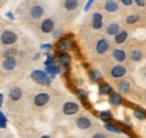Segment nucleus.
I'll return each mask as SVG.
<instances>
[{"label":"nucleus","mask_w":146,"mask_h":138,"mask_svg":"<svg viewBox=\"0 0 146 138\" xmlns=\"http://www.w3.org/2000/svg\"><path fill=\"white\" fill-rule=\"evenodd\" d=\"M16 40H17V35L15 34L14 32L6 31V32H3L2 35H1V42H2V44H5V45L14 44Z\"/></svg>","instance_id":"f03ea898"},{"label":"nucleus","mask_w":146,"mask_h":138,"mask_svg":"<svg viewBox=\"0 0 146 138\" xmlns=\"http://www.w3.org/2000/svg\"><path fill=\"white\" fill-rule=\"evenodd\" d=\"M118 90L120 92H127L129 90V82L128 81H123L118 84Z\"/></svg>","instance_id":"b1692460"},{"label":"nucleus","mask_w":146,"mask_h":138,"mask_svg":"<svg viewBox=\"0 0 146 138\" xmlns=\"http://www.w3.org/2000/svg\"><path fill=\"white\" fill-rule=\"evenodd\" d=\"M76 94H78L82 100H86L87 97H88V96H87V92H86L84 90H82V89H78V90H76Z\"/></svg>","instance_id":"2f4dec72"},{"label":"nucleus","mask_w":146,"mask_h":138,"mask_svg":"<svg viewBox=\"0 0 146 138\" xmlns=\"http://www.w3.org/2000/svg\"><path fill=\"white\" fill-rule=\"evenodd\" d=\"M2 66H3V69L8 70V71L15 69V66H16V58L15 57H6V60L2 63Z\"/></svg>","instance_id":"9d476101"},{"label":"nucleus","mask_w":146,"mask_h":138,"mask_svg":"<svg viewBox=\"0 0 146 138\" xmlns=\"http://www.w3.org/2000/svg\"><path fill=\"white\" fill-rule=\"evenodd\" d=\"M42 48H44V50H51V48H52V45H50V44H44V45H42Z\"/></svg>","instance_id":"4c0bfd02"},{"label":"nucleus","mask_w":146,"mask_h":138,"mask_svg":"<svg viewBox=\"0 0 146 138\" xmlns=\"http://www.w3.org/2000/svg\"><path fill=\"white\" fill-rule=\"evenodd\" d=\"M138 19H139V17L137 15H131V16H128L126 21H127V24H134V23L138 21Z\"/></svg>","instance_id":"7c9ffc66"},{"label":"nucleus","mask_w":146,"mask_h":138,"mask_svg":"<svg viewBox=\"0 0 146 138\" xmlns=\"http://www.w3.org/2000/svg\"><path fill=\"white\" fill-rule=\"evenodd\" d=\"M46 56H47V60L44 62L45 65H46V66H48V65H54V58H53L50 54H46Z\"/></svg>","instance_id":"473e14b6"},{"label":"nucleus","mask_w":146,"mask_h":138,"mask_svg":"<svg viewBox=\"0 0 146 138\" xmlns=\"http://www.w3.org/2000/svg\"><path fill=\"white\" fill-rule=\"evenodd\" d=\"M121 2H123L125 6H130L131 2H133V0H121Z\"/></svg>","instance_id":"e433bc0d"},{"label":"nucleus","mask_w":146,"mask_h":138,"mask_svg":"<svg viewBox=\"0 0 146 138\" xmlns=\"http://www.w3.org/2000/svg\"><path fill=\"white\" fill-rule=\"evenodd\" d=\"M118 8H119V6L115 0H107L105 3V9L108 13H115L118 10Z\"/></svg>","instance_id":"f8f14e48"},{"label":"nucleus","mask_w":146,"mask_h":138,"mask_svg":"<svg viewBox=\"0 0 146 138\" xmlns=\"http://www.w3.org/2000/svg\"><path fill=\"white\" fill-rule=\"evenodd\" d=\"M134 117H136V118L139 119V120L146 119V115L143 111H139V110H135V111H134Z\"/></svg>","instance_id":"cd10ccee"},{"label":"nucleus","mask_w":146,"mask_h":138,"mask_svg":"<svg viewBox=\"0 0 146 138\" xmlns=\"http://www.w3.org/2000/svg\"><path fill=\"white\" fill-rule=\"evenodd\" d=\"M145 75H146V73H145Z\"/></svg>","instance_id":"79ce46f5"},{"label":"nucleus","mask_w":146,"mask_h":138,"mask_svg":"<svg viewBox=\"0 0 146 138\" xmlns=\"http://www.w3.org/2000/svg\"><path fill=\"white\" fill-rule=\"evenodd\" d=\"M6 125H7L6 116H5L3 112H0V127L3 129V128H6Z\"/></svg>","instance_id":"c85d7f7f"},{"label":"nucleus","mask_w":146,"mask_h":138,"mask_svg":"<svg viewBox=\"0 0 146 138\" xmlns=\"http://www.w3.org/2000/svg\"><path fill=\"white\" fill-rule=\"evenodd\" d=\"M119 25L118 24H110L109 26L107 27V33L109 35H112V36H116V35L119 33Z\"/></svg>","instance_id":"f3484780"},{"label":"nucleus","mask_w":146,"mask_h":138,"mask_svg":"<svg viewBox=\"0 0 146 138\" xmlns=\"http://www.w3.org/2000/svg\"><path fill=\"white\" fill-rule=\"evenodd\" d=\"M89 76H90V79L92 81H99L102 78V75H101V73L99 71H90L89 72Z\"/></svg>","instance_id":"412c9836"},{"label":"nucleus","mask_w":146,"mask_h":138,"mask_svg":"<svg viewBox=\"0 0 146 138\" xmlns=\"http://www.w3.org/2000/svg\"><path fill=\"white\" fill-rule=\"evenodd\" d=\"M50 101V96L47 93H39L34 99V104L37 107H43Z\"/></svg>","instance_id":"20e7f679"},{"label":"nucleus","mask_w":146,"mask_h":138,"mask_svg":"<svg viewBox=\"0 0 146 138\" xmlns=\"http://www.w3.org/2000/svg\"><path fill=\"white\" fill-rule=\"evenodd\" d=\"M40 29L44 32V33H52L54 31V21L52 19H45L42 25H40Z\"/></svg>","instance_id":"39448f33"},{"label":"nucleus","mask_w":146,"mask_h":138,"mask_svg":"<svg viewBox=\"0 0 146 138\" xmlns=\"http://www.w3.org/2000/svg\"><path fill=\"white\" fill-rule=\"evenodd\" d=\"M142 57H143V54H142L141 51H134V52L131 53V61H134V62L141 61Z\"/></svg>","instance_id":"393cba45"},{"label":"nucleus","mask_w":146,"mask_h":138,"mask_svg":"<svg viewBox=\"0 0 146 138\" xmlns=\"http://www.w3.org/2000/svg\"><path fill=\"white\" fill-rule=\"evenodd\" d=\"M46 71L50 72V74H51L52 78H54L55 74H57V73L61 72V69L57 68V66H55V65H48V66H46Z\"/></svg>","instance_id":"4be33fe9"},{"label":"nucleus","mask_w":146,"mask_h":138,"mask_svg":"<svg viewBox=\"0 0 146 138\" xmlns=\"http://www.w3.org/2000/svg\"><path fill=\"white\" fill-rule=\"evenodd\" d=\"M100 118L104 121H110L112 119V115L109 111H102V112H100Z\"/></svg>","instance_id":"a878e982"},{"label":"nucleus","mask_w":146,"mask_h":138,"mask_svg":"<svg viewBox=\"0 0 146 138\" xmlns=\"http://www.w3.org/2000/svg\"><path fill=\"white\" fill-rule=\"evenodd\" d=\"M99 92H100V94H108V93H110L111 92V86L108 84V83H104V84H101L100 86V88H99Z\"/></svg>","instance_id":"aec40b11"},{"label":"nucleus","mask_w":146,"mask_h":138,"mask_svg":"<svg viewBox=\"0 0 146 138\" xmlns=\"http://www.w3.org/2000/svg\"><path fill=\"white\" fill-rule=\"evenodd\" d=\"M76 126L79 128H81V129H88L91 126V121H90V119H88L87 117H80L76 120Z\"/></svg>","instance_id":"1a4fd4ad"},{"label":"nucleus","mask_w":146,"mask_h":138,"mask_svg":"<svg viewBox=\"0 0 146 138\" xmlns=\"http://www.w3.org/2000/svg\"><path fill=\"white\" fill-rule=\"evenodd\" d=\"M71 40L70 39H63V40H61L60 42V44H58V48L60 50H68L71 45Z\"/></svg>","instance_id":"5701e85b"},{"label":"nucleus","mask_w":146,"mask_h":138,"mask_svg":"<svg viewBox=\"0 0 146 138\" xmlns=\"http://www.w3.org/2000/svg\"><path fill=\"white\" fill-rule=\"evenodd\" d=\"M92 138H106V136L104 135V134H100V133H98V134H94Z\"/></svg>","instance_id":"c9c22d12"},{"label":"nucleus","mask_w":146,"mask_h":138,"mask_svg":"<svg viewBox=\"0 0 146 138\" xmlns=\"http://www.w3.org/2000/svg\"><path fill=\"white\" fill-rule=\"evenodd\" d=\"M43 14H44V9L40 6H34V7L31 8V16L33 18H35V19L42 17Z\"/></svg>","instance_id":"ddd939ff"},{"label":"nucleus","mask_w":146,"mask_h":138,"mask_svg":"<svg viewBox=\"0 0 146 138\" xmlns=\"http://www.w3.org/2000/svg\"><path fill=\"white\" fill-rule=\"evenodd\" d=\"M92 27L94 29H100L102 27V15L99 13H94L92 16Z\"/></svg>","instance_id":"0eeeda50"},{"label":"nucleus","mask_w":146,"mask_h":138,"mask_svg":"<svg viewBox=\"0 0 146 138\" xmlns=\"http://www.w3.org/2000/svg\"><path fill=\"white\" fill-rule=\"evenodd\" d=\"M105 128H106L107 130H109V131H112V133H116V134H121V133H123V130H121V129H119V128L115 127L113 125H109V123L105 125Z\"/></svg>","instance_id":"bb28decb"},{"label":"nucleus","mask_w":146,"mask_h":138,"mask_svg":"<svg viewBox=\"0 0 146 138\" xmlns=\"http://www.w3.org/2000/svg\"><path fill=\"white\" fill-rule=\"evenodd\" d=\"M127 38V33L126 32H121V33H118V34L115 36V40L117 44H123Z\"/></svg>","instance_id":"6ab92c4d"},{"label":"nucleus","mask_w":146,"mask_h":138,"mask_svg":"<svg viewBox=\"0 0 146 138\" xmlns=\"http://www.w3.org/2000/svg\"><path fill=\"white\" fill-rule=\"evenodd\" d=\"M6 16L9 18V19H11V20H13V19H15V16H14L11 13H7V14H6Z\"/></svg>","instance_id":"58836bf2"},{"label":"nucleus","mask_w":146,"mask_h":138,"mask_svg":"<svg viewBox=\"0 0 146 138\" xmlns=\"http://www.w3.org/2000/svg\"><path fill=\"white\" fill-rule=\"evenodd\" d=\"M112 56H113L118 62H124V61L126 60V53L124 52L123 50H118V48L113 50V51H112Z\"/></svg>","instance_id":"4468645a"},{"label":"nucleus","mask_w":146,"mask_h":138,"mask_svg":"<svg viewBox=\"0 0 146 138\" xmlns=\"http://www.w3.org/2000/svg\"><path fill=\"white\" fill-rule=\"evenodd\" d=\"M109 102L112 105H119L121 104V97L118 93H111L109 98Z\"/></svg>","instance_id":"2eb2a0df"},{"label":"nucleus","mask_w":146,"mask_h":138,"mask_svg":"<svg viewBox=\"0 0 146 138\" xmlns=\"http://www.w3.org/2000/svg\"><path fill=\"white\" fill-rule=\"evenodd\" d=\"M58 60H60V63L66 65V64L71 61V56H70L68 53H60V54H58Z\"/></svg>","instance_id":"a211bd4d"},{"label":"nucleus","mask_w":146,"mask_h":138,"mask_svg":"<svg viewBox=\"0 0 146 138\" xmlns=\"http://www.w3.org/2000/svg\"><path fill=\"white\" fill-rule=\"evenodd\" d=\"M31 78H32L35 82L39 83V84H43V86H47V84L51 83L50 76L46 74V72L40 71V70H35V71H33L32 74H31Z\"/></svg>","instance_id":"f257e3e1"},{"label":"nucleus","mask_w":146,"mask_h":138,"mask_svg":"<svg viewBox=\"0 0 146 138\" xmlns=\"http://www.w3.org/2000/svg\"><path fill=\"white\" fill-rule=\"evenodd\" d=\"M16 53H17L16 50L10 48V50H7L6 52L3 53V56H5V57H14V56L16 55Z\"/></svg>","instance_id":"c756f323"},{"label":"nucleus","mask_w":146,"mask_h":138,"mask_svg":"<svg viewBox=\"0 0 146 138\" xmlns=\"http://www.w3.org/2000/svg\"><path fill=\"white\" fill-rule=\"evenodd\" d=\"M40 138H51L50 136H47V135H45V136H42Z\"/></svg>","instance_id":"a19ab883"},{"label":"nucleus","mask_w":146,"mask_h":138,"mask_svg":"<svg viewBox=\"0 0 146 138\" xmlns=\"http://www.w3.org/2000/svg\"><path fill=\"white\" fill-rule=\"evenodd\" d=\"M109 48V42L105 38L100 39L98 43H97V52L99 54H104V53L107 52V50Z\"/></svg>","instance_id":"6e6552de"},{"label":"nucleus","mask_w":146,"mask_h":138,"mask_svg":"<svg viewBox=\"0 0 146 138\" xmlns=\"http://www.w3.org/2000/svg\"><path fill=\"white\" fill-rule=\"evenodd\" d=\"M78 6H79L78 0H65V2H64V7L68 10H74L78 8Z\"/></svg>","instance_id":"dca6fc26"},{"label":"nucleus","mask_w":146,"mask_h":138,"mask_svg":"<svg viewBox=\"0 0 146 138\" xmlns=\"http://www.w3.org/2000/svg\"><path fill=\"white\" fill-rule=\"evenodd\" d=\"M126 74V69L123 66V65H116L111 69V72H110V75L112 78H121Z\"/></svg>","instance_id":"423d86ee"},{"label":"nucleus","mask_w":146,"mask_h":138,"mask_svg":"<svg viewBox=\"0 0 146 138\" xmlns=\"http://www.w3.org/2000/svg\"><path fill=\"white\" fill-rule=\"evenodd\" d=\"M79 110H80V107L76 104H74V102H66L63 105V112L65 115H68V116L76 113Z\"/></svg>","instance_id":"7ed1b4c3"},{"label":"nucleus","mask_w":146,"mask_h":138,"mask_svg":"<svg viewBox=\"0 0 146 138\" xmlns=\"http://www.w3.org/2000/svg\"><path fill=\"white\" fill-rule=\"evenodd\" d=\"M2 102H3V96H2V94H0V104H2Z\"/></svg>","instance_id":"ea45409f"},{"label":"nucleus","mask_w":146,"mask_h":138,"mask_svg":"<svg viewBox=\"0 0 146 138\" xmlns=\"http://www.w3.org/2000/svg\"><path fill=\"white\" fill-rule=\"evenodd\" d=\"M135 2L139 6V7H143V6H145V0H135Z\"/></svg>","instance_id":"f704fd0d"},{"label":"nucleus","mask_w":146,"mask_h":138,"mask_svg":"<svg viewBox=\"0 0 146 138\" xmlns=\"http://www.w3.org/2000/svg\"><path fill=\"white\" fill-rule=\"evenodd\" d=\"M92 3H93V0H88V2H87L86 6H84V11H88V10L90 9Z\"/></svg>","instance_id":"72a5a7b5"},{"label":"nucleus","mask_w":146,"mask_h":138,"mask_svg":"<svg viewBox=\"0 0 146 138\" xmlns=\"http://www.w3.org/2000/svg\"><path fill=\"white\" fill-rule=\"evenodd\" d=\"M9 97L11 100L14 101H18L19 99L21 98V90L19 89L18 86H14L11 88V90L9 91Z\"/></svg>","instance_id":"9b49d317"}]
</instances>
